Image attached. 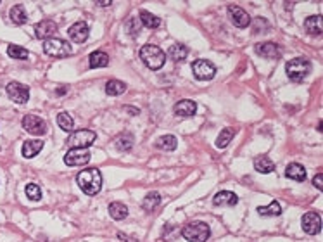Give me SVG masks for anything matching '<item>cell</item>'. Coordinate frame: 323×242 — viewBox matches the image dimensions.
Masks as SVG:
<instances>
[{"instance_id": "obj_32", "label": "cell", "mask_w": 323, "mask_h": 242, "mask_svg": "<svg viewBox=\"0 0 323 242\" xmlns=\"http://www.w3.org/2000/svg\"><path fill=\"white\" fill-rule=\"evenodd\" d=\"M258 213H259L261 216H280V214H282V208H280L278 201H273L270 206L258 208Z\"/></svg>"}, {"instance_id": "obj_25", "label": "cell", "mask_w": 323, "mask_h": 242, "mask_svg": "<svg viewBox=\"0 0 323 242\" xmlns=\"http://www.w3.org/2000/svg\"><path fill=\"white\" fill-rule=\"evenodd\" d=\"M140 23H142L145 28H150V30H156L161 26V19H159L158 16H154L152 12L149 11H140Z\"/></svg>"}, {"instance_id": "obj_15", "label": "cell", "mask_w": 323, "mask_h": 242, "mask_svg": "<svg viewBox=\"0 0 323 242\" xmlns=\"http://www.w3.org/2000/svg\"><path fill=\"white\" fill-rule=\"evenodd\" d=\"M69 38L75 42V44H83L85 40L88 38V24L85 21H78L69 28Z\"/></svg>"}, {"instance_id": "obj_28", "label": "cell", "mask_w": 323, "mask_h": 242, "mask_svg": "<svg viewBox=\"0 0 323 242\" xmlns=\"http://www.w3.org/2000/svg\"><path fill=\"white\" fill-rule=\"evenodd\" d=\"M106 92L109 96H121L126 92V83L119 80H109L106 83Z\"/></svg>"}, {"instance_id": "obj_2", "label": "cell", "mask_w": 323, "mask_h": 242, "mask_svg": "<svg viewBox=\"0 0 323 242\" xmlns=\"http://www.w3.org/2000/svg\"><path fill=\"white\" fill-rule=\"evenodd\" d=\"M138 54H140L142 63L145 64L149 69H152V71L161 69L162 66H164V63H166V54L162 52V48L158 47V45H152V44L144 45Z\"/></svg>"}, {"instance_id": "obj_37", "label": "cell", "mask_w": 323, "mask_h": 242, "mask_svg": "<svg viewBox=\"0 0 323 242\" xmlns=\"http://www.w3.org/2000/svg\"><path fill=\"white\" fill-rule=\"evenodd\" d=\"M95 4H97V5H100V7H107V5H111V4H113V0H104V2H102V0H97V2H95Z\"/></svg>"}, {"instance_id": "obj_7", "label": "cell", "mask_w": 323, "mask_h": 242, "mask_svg": "<svg viewBox=\"0 0 323 242\" xmlns=\"http://www.w3.org/2000/svg\"><path fill=\"white\" fill-rule=\"evenodd\" d=\"M192 73L197 80L208 81V80L214 78V75H216V68H214L213 63H209L208 59H197L192 64Z\"/></svg>"}, {"instance_id": "obj_36", "label": "cell", "mask_w": 323, "mask_h": 242, "mask_svg": "<svg viewBox=\"0 0 323 242\" xmlns=\"http://www.w3.org/2000/svg\"><path fill=\"white\" fill-rule=\"evenodd\" d=\"M313 185H315L318 191H323V175L322 173L315 175V178H313Z\"/></svg>"}, {"instance_id": "obj_18", "label": "cell", "mask_w": 323, "mask_h": 242, "mask_svg": "<svg viewBox=\"0 0 323 242\" xmlns=\"http://www.w3.org/2000/svg\"><path fill=\"white\" fill-rule=\"evenodd\" d=\"M44 149V140H26L23 144V156L26 159H32Z\"/></svg>"}, {"instance_id": "obj_10", "label": "cell", "mask_w": 323, "mask_h": 242, "mask_svg": "<svg viewBox=\"0 0 323 242\" xmlns=\"http://www.w3.org/2000/svg\"><path fill=\"white\" fill-rule=\"evenodd\" d=\"M90 152L88 149H69L64 156V163L67 166H83L90 161Z\"/></svg>"}, {"instance_id": "obj_22", "label": "cell", "mask_w": 323, "mask_h": 242, "mask_svg": "<svg viewBox=\"0 0 323 242\" xmlns=\"http://www.w3.org/2000/svg\"><path fill=\"white\" fill-rule=\"evenodd\" d=\"M254 170L259 171V173H272L275 170V163L268 156H258L254 159Z\"/></svg>"}, {"instance_id": "obj_27", "label": "cell", "mask_w": 323, "mask_h": 242, "mask_svg": "<svg viewBox=\"0 0 323 242\" xmlns=\"http://www.w3.org/2000/svg\"><path fill=\"white\" fill-rule=\"evenodd\" d=\"M156 147L162 151H173L177 149V137L175 135H161L156 140Z\"/></svg>"}, {"instance_id": "obj_11", "label": "cell", "mask_w": 323, "mask_h": 242, "mask_svg": "<svg viewBox=\"0 0 323 242\" xmlns=\"http://www.w3.org/2000/svg\"><path fill=\"white\" fill-rule=\"evenodd\" d=\"M301 225H303V230L309 235H316L322 230V218L320 214L315 211H309V213L303 214V220H301Z\"/></svg>"}, {"instance_id": "obj_38", "label": "cell", "mask_w": 323, "mask_h": 242, "mask_svg": "<svg viewBox=\"0 0 323 242\" xmlns=\"http://www.w3.org/2000/svg\"><path fill=\"white\" fill-rule=\"evenodd\" d=\"M0 4H2V2H0Z\"/></svg>"}, {"instance_id": "obj_21", "label": "cell", "mask_w": 323, "mask_h": 242, "mask_svg": "<svg viewBox=\"0 0 323 242\" xmlns=\"http://www.w3.org/2000/svg\"><path fill=\"white\" fill-rule=\"evenodd\" d=\"M285 175H287L291 180H296V182H304L306 180V170H304L303 164L299 163H291L285 170Z\"/></svg>"}, {"instance_id": "obj_5", "label": "cell", "mask_w": 323, "mask_h": 242, "mask_svg": "<svg viewBox=\"0 0 323 242\" xmlns=\"http://www.w3.org/2000/svg\"><path fill=\"white\" fill-rule=\"evenodd\" d=\"M181 235L189 242H206L211 235V230L204 222H192L183 226Z\"/></svg>"}, {"instance_id": "obj_16", "label": "cell", "mask_w": 323, "mask_h": 242, "mask_svg": "<svg viewBox=\"0 0 323 242\" xmlns=\"http://www.w3.org/2000/svg\"><path fill=\"white\" fill-rule=\"evenodd\" d=\"M175 114L180 116V118H190V116L195 114V111H197V104L194 102V100H178L177 104H175Z\"/></svg>"}, {"instance_id": "obj_29", "label": "cell", "mask_w": 323, "mask_h": 242, "mask_svg": "<svg viewBox=\"0 0 323 242\" xmlns=\"http://www.w3.org/2000/svg\"><path fill=\"white\" fill-rule=\"evenodd\" d=\"M159 204H161V195H159L158 192H150V194H147L145 197H144L142 206H144V210H145V211L152 213V211L156 210Z\"/></svg>"}, {"instance_id": "obj_20", "label": "cell", "mask_w": 323, "mask_h": 242, "mask_svg": "<svg viewBox=\"0 0 323 242\" xmlns=\"http://www.w3.org/2000/svg\"><path fill=\"white\" fill-rule=\"evenodd\" d=\"M107 64H109V56H107L106 52H102V50L92 52L90 57H88V66H90L92 69L94 68H106Z\"/></svg>"}, {"instance_id": "obj_34", "label": "cell", "mask_w": 323, "mask_h": 242, "mask_svg": "<svg viewBox=\"0 0 323 242\" xmlns=\"http://www.w3.org/2000/svg\"><path fill=\"white\" fill-rule=\"evenodd\" d=\"M7 56L11 57V59H19V61H26L28 59V50L23 47H19V45H9L7 47Z\"/></svg>"}, {"instance_id": "obj_6", "label": "cell", "mask_w": 323, "mask_h": 242, "mask_svg": "<svg viewBox=\"0 0 323 242\" xmlns=\"http://www.w3.org/2000/svg\"><path fill=\"white\" fill-rule=\"evenodd\" d=\"M94 142H95V133L92 130H76L66 140L69 149H88Z\"/></svg>"}, {"instance_id": "obj_8", "label": "cell", "mask_w": 323, "mask_h": 242, "mask_svg": "<svg viewBox=\"0 0 323 242\" xmlns=\"http://www.w3.org/2000/svg\"><path fill=\"white\" fill-rule=\"evenodd\" d=\"M23 128L32 135H45L47 133V123L36 114H26L23 118Z\"/></svg>"}, {"instance_id": "obj_23", "label": "cell", "mask_w": 323, "mask_h": 242, "mask_svg": "<svg viewBox=\"0 0 323 242\" xmlns=\"http://www.w3.org/2000/svg\"><path fill=\"white\" fill-rule=\"evenodd\" d=\"M116 149H119V151L123 152H128L131 151V147H133V135L131 133H128V131H123V133H119L118 137H116Z\"/></svg>"}, {"instance_id": "obj_31", "label": "cell", "mask_w": 323, "mask_h": 242, "mask_svg": "<svg viewBox=\"0 0 323 242\" xmlns=\"http://www.w3.org/2000/svg\"><path fill=\"white\" fill-rule=\"evenodd\" d=\"M11 19L14 24H24L28 21V14L26 11H24L23 5H14V7L11 9Z\"/></svg>"}, {"instance_id": "obj_19", "label": "cell", "mask_w": 323, "mask_h": 242, "mask_svg": "<svg viewBox=\"0 0 323 242\" xmlns=\"http://www.w3.org/2000/svg\"><path fill=\"white\" fill-rule=\"evenodd\" d=\"M304 28H306V32L309 33V35L320 36V35L323 33V21H322V16H311V17H307V19L304 21Z\"/></svg>"}, {"instance_id": "obj_14", "label": "cell", "mask_w": 323, "mask_h": 242, "mask_svg": "<svg viewBox=\"0 0 323 242\" xmlns=\"http://www.w3.org/2000/svg\"><path fill=\"white\" fill-rule=\"evenodd\" d=\"M55 32H57V24L52 19H44L35 24V36L40 40L52 38V35H54Z\"/></svg>"}, {"instance_id": "obj_17", "label": "cell", "mask_w": 323, "mask_h": 242, "mask_svg": "<svg viewBox=\"0 0 323 242\" xmlns=\"http://www.w3.org/2000/svg\"><path fill=\"white\" fill-rule=\"evenodd\" d=\"M239 203V197H237L235 192L232 191H221L214 195L213 204L214 206H223V204H228V206H235Z\"/></svg>"}, {"instance_id": "obj_1", "label": "cell", "mask_w": 323, "mask_h": 242, "mask_svg": "<svg viewBox=\"0 0 323 242\" xmlns=\"http://www.w3.org/2000/svg\"><path fill=\"white\" fill-rule=\"evenodd\" d=\"M76 183L80 185L85 194L95 195L99 194L100 189H102V173H100L97 168H88V170H83L76 177Z\"/></svg>"}, {"instance_id": "obj_3", "label": "cell", "mask_w": 323, "mask_h": 242, "mask_svg": "<svg viewBox=\"0 0 323 242\" xmlns=\"http://www.w3.org/2000/svg\"><path fill=\"white\" fill-rule=\"evenodd\" d=\"M285 73L292 81H303L309 73H311V63L304 57H296V59H291L285 64Z\"/></svg>"}, {"instance_id": "obj_26", "label": "cell", "mask_w": 323, "mask_h": 242, "mask_svg": "<svg viewBox=\"0 0 323 242\" xmlns=\"http://www.w3.org/2000/svg\"><path fill=\"white\" fill-rule=\"evenodd\" d=\"M109 214H111V218H114L116 222H119V220H125L126 216H128V208L123 203L116 201V203L109 204Z\"/></svg>"}, {"instance_id": "obj_13", "label": "cell", "mask_w": 323, "mask_h": 242, "mask_svg": "<svg viewBox=\"0 0 323 242\" xmlns=\"http://www.w3.org/2000/svg\"><path fill=\"white\" fill-rule=\"evenodd\" d=\"M228 14L232 23L235 24L237 28H247L249 24H251L249 14L242 7H239V5H228Z\"/></svg>"}, {"instance_id": "obj_24", "label": "cell", "mask_w": 323, "mask_h": 242, "mask_svg": "<svg viewBox=\"0 0 323 242\" xmlns=\"http://www.w3.org/2000/svg\"><path fill=\"white\" fill-rule=\"evenodd\" d=\"M168 56H170V59L175 61V63H180V61H183L189 56V48L181 44H175L168 48Z\"/></svg>"}, {"instance_id": "obj_33", "label": "cell", "mask_w": 323, "mask_h": 242, "mask_svg": "<svg viewBox=\"0 0 323 242\" xmlns=\"http://www.w3.org/2000/svg\"><path fill=\"white\" fill-rule=\"evenodd\" d=\"M233 135H235V130H233V128H225V130H221V133L218 135V139H216V147L225 149V147L232 142Z\"/></svg>"}, {"instance_id": "obj_12", "label": "cell", "mask_w": 323, "mask_h": 242, "mask_svg": "<svg viewBox=\"0 0 323 242\" xmlns=\"http://www.w3.org/2000/svg\"><path fill=\"white\" fill-rule=\"evenodd\" d=\"M254 50H256L258 56L268 57V59H278L282 56V52H284L282 47L278 44H275V42H259V44H256Z\"/></svg>"}, {"instance_id": "obj_9", "label": "cell", "mask_w": 323, "mask_h": 242, "mask_svg": "<svg viewBox=\"0 0 323 242\" xmlns=\"http://www.w3.org/2000/svg\"><path fill=\"white\" fill-rule=\"evenodd\" d=\"M7 96L12 102L16 104H26L30 99V88L19 81H11L7 85Z\"/></svg>"}, {"instance_id": "obj_35", "label": "cell", "mask_w": 323, "mask_h": 242, "mask_svg": "<svg viewBox=\"0 0 323 242\" xmlns=\"http://www.w3.org/2000/svg\"><path fill=\"white\" fill-rule=\"evenodd\" d=\"M24 192H26L28 199H32V201H40L42 199V191H40V187L36 183H28Z\"/></svg>"}, {"instance_id": "obj_30", "label": "cell", "mask_w": 323, "mask_h": 242, "mask_svg": "<svg viewBox=\"0 0 323 242\" xmlns=\"http://www.w3.org/2000/svg\"><path fill=\"white\" fill-rule=\"evenodd\" d=\"M57 125L63 128L64 131H73L75 130V119L71 118V114L66 111H61L57 114Z\"/></svg>"}, {"instance_id": "obj_4", "label": "cell", "mask_w": 323, "mask_h": 242, "mask_svg": "<svg viewBox=\"0 0 323 242\" xmlns=\"http://www.w3.org/2000/svg\"><path fill=\"white\" fill-rule=\"evenodd\" d=\"M44 52L47 56L55 57V59H63L73 54V47L69 45V42L61 38H48L44 42Z\"/></svg>"}]
</instances>
